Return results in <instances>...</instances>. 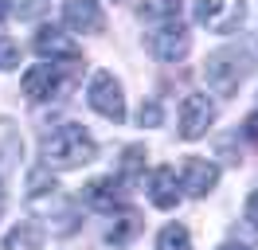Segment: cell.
<instances>
[{
  "label": "cell",
  "instance_id": "obj_1",
  "mask_svg": "<svg viewBox=\"0 0 258 250\" xmlns=\"http://www.w3.org/2000/svg\"><path fill=\"white\" fill-rule=\"evenodd\" d=\"M39 153L47 168H82L98 156V141L79 121H63L39 137Z\"/></svg>",
  "mask_w": 258,
  "mask_h": 250
},
{
  "label": "cell",
  "instance_id": "obj_2",
  "mask_svg": "<svg viewBox=\"0 0 258 250\" xmlns=\"http://www.w3.org/2000/svg\"><path fill=\"white\" fill-rule=\"evenodd\" d=\"M250 75H254V55L246 47H219L204 59V82L211 94L231 98L239 90V82H246Z\"/></svg>",
  "mask_w": 258,
  "mask_h": 250
},
{
  "label": "cell",
  "instance_id": "obj_3",
  "mask_svg": "<svg viewBox=\"0 0 258 250\" xmlns=\"http://www.w3.org/2000/svg\"><path fill=\"white\" fill-rule=\"evenodd\" d=\"M86 102L94 113H102L106 121L121 125L125 121V94H121V82L110 75V71H94L90 86H86Z\"/></svg>",
  "mask_w": 258,
  "mask_h": 250
},
{
  "label": "cell",
  "instance_id": "obj_4",
  "mask_svg": "<svg viewBox=\"0 0 258 250\" xmlns=\"http://www.w3.org/2000/svg\"><path fill=\"white\" fill-rule=\"evenodd\" d=\"M196 24L208 31H219V35H231L246 20V4L242 0H196Z\"/></svg>",
  "mask_w": 258,
  "mask_h": 250
},
{
  "label": "cell",
  "instance_id": "obj_5",
  "mask_svg": "<svg viewBox=\"0 0 258 250\" xmlns=\"http://www.w3.org/2000/svg\"><path fill=\"white\" fill-rule=\"evenodd\" d=\"M215 125V102L208 94H188L180 102V137L184 141H200Z\"/></svg>",
  "mask_w": 258,
  "mask_h": 250
},
{
  "label": "cell",
  "instance_id": "obj_6",
  "mask_svg": "<svg viewBox=\"0 0 258 250\" xmlns=\"http://www.w3.org/2000/svg\"><path fill=\"white\" fill-rule=\"evenodd\" d=\"M32 47H35V55L43 62H75L82 55V47L59 28H39L35 39H32Z\"/></svg>",
  "mask_w": 258,
  "mask_h": 250
},
{
  "label": "cell",
  "instance_id": "obj_7",
  "mask_svg": "<svg viewBox=\"0 0 258 250\" xmlns=\"http://www.w3.org/2000/svg\"><path fill=\"white\" fill-rule=\"evenodd\" d=\"M192 47V35L180 28V24H161V28L149 35V51L157 55L161 62H180Z\"/></svg>",
  "mask_w": 258,
  "mask_h": 250
},
{
  "label": "cell",
  "instance_id": "obj_8",
  "mask_svg": "<svg viewBox=\"0 0 258 250\" xmlns=\"http://www.w3.org/2000/svg\"><path fill=\"white\" fill-rule=\"evenodd\" d=\"M219 184V164L215 160H204V156H188L184 160V168H180V188L188 192V196H208L211 188Z\"/></svg>",
  "mask_w": 258,
  "mask_h": 250
},
{
  "label": "cell",
  "instance_id": "obj_9",
  "mask_svg": "<svg viewBox=\"0 0 258 250\" xmlns=\"http://www.w3.org/2000/svg\"><path fill=\"white\" fill-rule=\"evenodd\" d=\"M145 196L149 203L157 207V211H172L180 203V176L176 168H157V172H149V180H145Z\"/></svg>",
  "mask_w": 258,
  "mask_h": 250
},
{
  "label": "cell",
  "instance_id": "obj_10",
  "mask_svg": "<svg viewBox=\"0 0 258 250\" xmlns=\"http://www.w3.org/2000/svg\"><path fill=\"white\" fill-rule=\"evenodd\" d=\"M63 90V75H59V62H39L24 75V94L32 102H47Z\"/></svg>",
  "mask_w": 258,
  "mask_h": 250
},
{
  "label": "cell",
  "instance_id": "obj_11",
  "mask_svg": "<svg viewBox=\"0 0 258 250\" xmlns=\"http://www.w3.org/2000/svg\"><path fill=\"white\" fill-rule=\"evenodd\" d=\"M63 24L71 31H102L106 16L98 8V0H63Z\"/></svg>",
  "mask_w": 258,
  "mask_h": 250
},
{
  "label": "cell",
  "instance_id": "obj_12",
  "mask_svg": "<svg viewBox=\"0 0 258 250\" xmlns=\"http://www.w3.org/2000/svg\"><path fill=\"white\" fill-rule=\"evenodd\" d=\"M82 200L90 203V207H98V211H113V207L121 203L117 180H113V176H98V180H90V184L82 188Z\"/></svg>",
  "mask_w": 258,
  "mask_h": 250
},
{
  "label": "cell",
  "instance_id": "obj_13",
  "mask_svg": "<svg viewBox=\"0 0 258 250\" xmlns=\"http://www.w3.org/2000/svg\"><path fill=\"white\" fill-rule=\"evenodd\" d=\"M4 250H43V227L39 223H16L4 234Z\"/></svg>",
  "mask_w": 258,
  "mask_h": 250
},
{
  "label": "cell",
  "instance_id": "obj_14",
  "mask_svg": "<svg viewBox=\"0 0 258 250\" xmlns=\"http://www.w3.org/2000/svg\"><path fill=\"white\" fill-rule=\"evenodd\" d=\"M180 20V0H145L141 4V24H176Z\"/></svg>",
  "mask_w": 258,
  "mask_h": 250
},
{
  "label": "cell",
  "instance_id": "obj_15",
  "mask_svg": "<svg viewBox=\"0 0 258 250\" xmlns=\"http://www.w3.org/2000/svg\"><path fill=\"white\" fill-rule=\"evenodd\" d=\"M137 231H141V215H137V211H121V215L110 223V231H106V242H110V246H125V242H129V238H133Z\"/></svg>",
  "mask_w": 258,
  "mask_h": 250
},
{
  "label": "cell",
  "instance_id": "obj_16",
  "mask_svg": "<svg viewBox=\"0 0 258 250\" xmlns=\"http://www.w3.org/2000/svg\"><path fill=\"white\" fill-rule=\"evenodd\" d=\"M20 153H24V141H20L16 125H12V121H0V172L12 168V164L20 160Z\"/></svg>",
  "mask_w": 258,
  "mask_h": 250
},
{
  "label": "cell",
  "instance_id": "obj_17",
  "mask_svg": "<svg viewBox=\"0 0 258 250\" xmlns=\"http://www.w3.org/2000/svg\"><path fill=\"white\" fill-rule=\"evenodd\" d=\"M157 250H192V234L184 223H168L157 234Z\"/></svg>",
  "mask_w": 258,
  "mask_h": 250
},
{
  "label": "cell",
  "instance_id": "obj_18",
  "mask_svg": "<svg viewBox=\"0 0 258 250\" xmlns=\"http://www.w3.org/2000/svg\"><path fill=\"white\" fill-rule=\"evenodd\" d=\"M59 192V184H55V176H51L47 168H35L32 176H28V200H47V196H55Z\"/></svg>",
  "mask_w": 258,
  "mask_h": 250
},
{
  "label": "cell",
  "instance_id": "obj_19",
  "mask_svg": "<svg viewBox=\"0 0 258 250\" xmlns=\"http://www.w3.org/2000/svg\"><path fill=\"white\" fill-rule=\"evenodd\" d=\"M12 67H20V43L0 35V71H12Z\"/></svg>",
  "mask_w": 258,
  "mask_h": 250
},
{
  "label": "cell",
  "instance_id": "obj_20",
  "mask_svg": "<svg viewBox=\"0 0 258 250\" xmlns=\"http://www.w3.org/2000/svg\"><path fill=\"white\" fill-rule=\"evenodd\" d=\"M137 121L141 125H161L164 121V109L157 98H149V102H141V109H137Z\"/></svg>",
  "mask_w": 258,
  "mask_h": 250
},
{
  "label": "cell",
  "instance_id": "obj_21",
  "mask_svg": "<svg viewBox=\"0 0 258 250\" xmlns=\"http://www.w3.org/2000/svg\"><path fill=\"white\" fill-rule=\"evenodd\" d=\"M141 160H145V149H141V145H129L125 156H121V172H125V176H133V172L141 168Z\"/></svg>",
  "mask_w": 258,
  "mask_h": 250
},
{
  "label": "cell",
  "instance_id": "obj_22",
  "mask_svg": "<svg viewBox=\"0 0 258 250\" xmlns=\"http://www.w3.org/2000/svg\"><path fill=\"white\" fill-rule=\"evenodd\" d=\"M242 215H246V223L258 231V192H250L246 196V207H242Z\"/></svg>",
  "mask_w": 258,
  "mask_h": 250
},
{
  "label": "cell",
  "instance_id": "obj_23",
  "mask_svg": "<svg viewBox=\"0 0 258 250\" xmlns=\"http://www.w3.org/2000/svg\"><path fill=\"white\" fill-rule=\"evenodd\" d=\"M242 133H246V137H250V141L258 145V109L250 113V117H246V121H242Z\"/></svg>",
  "mask_w": 258,
  "mask_h": 250
},
{
  "label": "cell",
  "instance_id": "obj_24",
  "mask_svg": "<svg viewBox=\"0 0 258 250\" xmlns=\"http://www.w3.org/2000/svg\"><path fill=\"white\" fill-rule=\"evenodd\" d=\"M12 12H16V0H0V24H4Z\"/></svg>",
  "mask_w": 258,
  "mask_h": 250
},
{
  "label": "cell",
  "instance_id": "obj_25",
  "mask_svg": "<svg viewBox=\"0 0 258 250\" xmlns=\"http://www.w3.org/2000/svg\"><path fill=\"white\" fill-rule=\"evenodd\" d=\"M219 250H246V246H242V242H223Z\"/></svg>",
  "mask_w": 258,
  "mask_h": 250
},
{
  "label": "cell",
  "instance_id": "obj_26",
  "mask_svg": "<svg viewBox=\"0 0 258 250\" xmlns=\"http://www.w3.org/2000/svg\"><path fill=\"white\" fill-rule=\"evenodd\" d=\"M0 200H4V192H0Z\"/></svg>",
  "mask_w": 258,
  "mask_h": 250
}]
</instances>
